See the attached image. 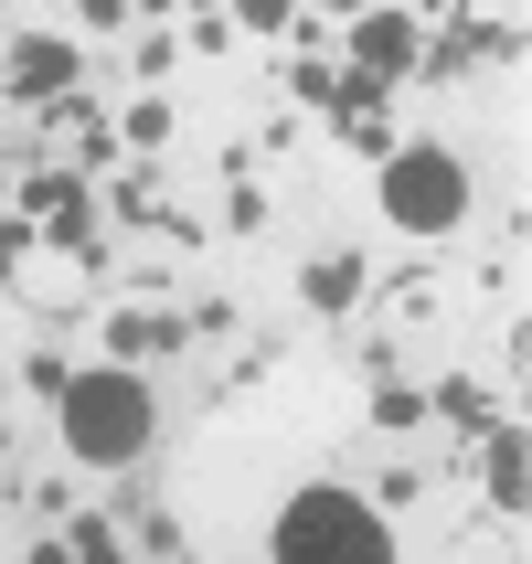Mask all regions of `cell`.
I'll use <instances>...</instances> for the list:
<instances>
[{
	"label": "cell",
	"mask_w": 532,
	"mask_h": 564,
	"mask_svg": "<svg viewBox=\"0 0 532 564\" xmlns=\"http://www.w3.org/2000/svg\"><path fill=\"white\" fill-rule=\"evenodd\" d=\"M362 288H373L362 246H319L310 267H298V310H319V319H351V310H362Z\"/></svg>",
	"instance_id": "cell-8"
},
{
	"label": "cell",
	"mask_w": 532,
	"mask_h": 564,
	"mask_svg": "<svg viewBox=\"0 0 532 564\" xmlns=\"http://www.w3.org/2000/svg\"><path fill=\"white\" fill-rule=\"evenodd\" d=\"M118 139H128V150H171V96H160V86H139V107L118 118Z\"/></svg>",
	"instance_id": "cell-14"
},
{
	"label": "cell",
	"mask_w": 532,
	"mask_h": 564,
	"mask_svg": "<svg viewBox=\"0 0 532 564\" xmlns=\"http://www.w3.org/2000/svg\"><path fill=\"white\" fill-rule=\"evenodd\" d=\"M96 214H118V224H171V203H160L150 171H118V182L96 192Z\"/></svg>",
	"instance_id": "cell-11"
},
{
	"label": "cell",
	"mask_w": 532,
	"mask_h": 564,
	"mask_svg": "<svg viewBox=\"0 0 532 564\" xmlns=\"http://www.w3.org/2000/svg\"><path fill=\"white\" fill-rule=\"evenodd\" d=\"M426 11H447V0H426Z\"/></svg>",
	"instance_id": "cell-30"
},
{
	"label": "cell",
	"mask_w": 532,
	"mask_h": 564,
	"mask_svg": "<svg viewBox=\"0 0 532 564\" xmlns=\"http://www.w3.org/2000/svg\"><path fill=\"white\" fill-rule=\"evenodd\" d=\"M0 458H11V415H0Z\"/></svg>",
	"instance_id": "cell-29"
},
{
	"label": "cell",
	"mask_w": 532,
	"mask_h": 564,
	"mask_svg": "<svg viewBox=\"0 0 532 564\" xmlns=\"http://www.w3.org/2000/svg\"><path fill=\"white\" fill-rule=\"evenodd\" d=\"M479 490H490V511H511V522H522V501H532V437H522V405L479 426Z\"/></svg>",
	"instance_id": "cell-7"
},
{
	"label": "cell",
	"mask_w": 532,
	"mask_h": 564,
	"mask_svg": "<svg viewBox=\"0 0 532 564\" xmlns=\"http://www.w3.org/2000/svg\"><path fill=\"white\" fill-rule=\"evenodd\" d=\"M373 171H383V182H373L383 224H394V235H415V246H447V235L469 224V203H479L469 150H447V139H405V150L373 160Z\"/></svg>",
	"instance_id": "cell-3"
},
{
	"label": "cell",
	"mask_w": 532,
	"mask_h": 564,
	"mask_svg": "<svg viewBox=\"0 0 532 564\" xmlns=\"http://www.w3.org/2000/svg\"><path fill=\"white\" fill-rule=\"evenodd\" d=\"M267 224H278V203H267V192H256V182H224L214 235H267Z\"/></svg>",
	"instance_id": "cell-15"
},
{
	"label": "cell",
	"mask_w": 532,
	"mask_h": 564,
	"mask_svg": "<svg viewBox=\"0 0 532 564\" xmlns=\"http://www.w3.org/2000/svg\"><path fill=\"white\" fill-rule=\"evenodd\" d=\"M341 139L362 160H394V150H405V128H394V118H341Z\"/></svg>",
	"instance_id": "cell-21"
},
{
	"label": "cell",
	"mask_w": 532,
	"mask_h": 564,
	"mask_svg": "<svg viewBox=\"0 0 532 564\" xmlns=\"http://www.w3.org/2000/svg\"><path fill=\"white\" fill-rule=\"evenodd\" d=\"M319 11H341V22H351V11H362V0H319Z\"/></svg>",
	"instance_id": "cell-28"
},
{
	"label": "cell",
	"mask_w": 532,
	"mask_h": 564,
	"mask_svg": "<svg viewBox=\"0 0 532 564\" xmlns=\"http://www.w3.org/2000/svg\"><path fill=\"white\" fill-rule=\"evenodd\" d=\"M426 490H437V469H426V458H405V469H383V490H362V501H373V511H415Z\"/></svg>",
	"instance_id": "cell-17"
},
{
	"label": "cell",
	"mask_w": 532,
	"mask_h": 564,
	"mask_svg": "<svg viewBox=\"0 0 532 564\" xmlns=\"http://www.w3.org/2000/svg\"><path fill=\"white\" fill-rule=\"evenodd\" d=\"M224 22H235V32H278V43H287V22H298V0H235Z\"/></svg>",
	"instance_id": "cell-20"
},
{
	"label": "cell",
	"mask_w": 532,
	"mask_h": 564,
	"mask_svg": "<svg viewBox=\"0 0 532 564\" xmlns=\"http://www.w3.org/2000/svg\"><path fill=\"white\" fill-rule=\"evenodd\" d=\"M267 564H405V543H394V511H373L351 479H310L267 522Z\"/></svg>",
	"instance_id": "cell-2"
},
{
	"label": "cell",
	"mask_w": 532,
	"mask_h": 564,
	"mask_svg": "<svg viewBox=\"0 0 532 564\" xmlns=\"http://www.w3.org/2000/svg\"><path fill=\"white\" fill-rule=\"evenodd\" d=\"M447 43L469 64H522V22H501V11H469V22H447Z\"/></svg>",
	"instance_id": "cell-10"
},
{
	"label": "cell",
	"mask_w": 532,
	"mask_h": 564,
	"mask_svg": "<svg viewBox=\"0 0 532 564\" xmlns=\"http://www.w3.org/2000/svg\"><path fill=\"white\" fill-rule=\"evenodd\" d=\"M118 150H128V139L107 128V107H96V118L75 128V160H64V171H75V182H96V171H118Z\"/></svg>",
	"instance_id": "cell-13"
},
{
	"label": "cell",
	"mask_w": 532,
	"mask_h": 564,
	"mask_svg": "<svg viewBox=\"0 0 532 564\" xmlns=\"http://www.w3.org/2000/svg\"><path fill=\"white\" fill-rule=\"evenodd\" d=\"M64 383H75V362H64V351H32V362H22V394H43V405H54Z\"/></svg>",
	"instance_id": "cell-22"
},
{
	"label": "cell",
	"mask_w": 532,
	"mask_h": 564,
	"mask_svg": "<svg viewBox=\"0 0 532 564\" xmlns=\"http://www.w3.org/2000/svg\"><path fill=\"white\" fill-rule=\"evenodd\" d=\"M54 426L75 469H139L160 447V383L139 362H75V383L54 394Z\"/></svg>",
	"instance_id": "cell-1"
},
{
	"label": "cell",
	"mask_w": 532,
	"mask_h": 564,
	"mask_svg": "<svg viewBox=\"0 0 532 564\" xmlns=\"http://www.w3.org/2000/svg\"><path fill=\"white\" fill-rule=\"evenodd\" d=\"M437 415H458V426L479 437V426L501 415V394H490V383H469V373H447V383H437Z\"/></svg>",
	"instance_id": "cell-16"
},
{
	"label": "cell",
	"mask_w": 532,
	"mask_h": 564,
	"mask_svg": "<svg viewBox=\"0 0 532 564\" xmlns=\"http://www.w3.org/2000/svg\"><path fill=\"white\" fill-rule=\"evenodd\" d=\"M182 351H192V310H160V299L107 310V362H182Z\"/></svg>",
	"instance_id": "cell-6"
},
{
	"label": "cell",
	"mask_w": 532,
	"mask_h": 564,
	"mask_svg": "<svg viewBox=\"0 0 532 564\" xmlns=\"http://www.w3.org/2000/svg\"><path fill=\"white\" fill-rule=\"evenodd\" d=\"M287 86H298V107H330V54H298V64H287Z\"/></svg>",
	"instance_id": "cell-24"
},
{
	"label": "cell",
	"mask_w": 532,
	"mask_h": 564,
	"mask_svg": "<svg viewBox=\"0 0 532 564\" xmlns=\"http://www.w3.org/2000/svg\"><path fill=\"white\" fill-rule=\"evenodd\" d=\"M86 86V32H11L0 43V96L11 107H54Z\"/></svg>",
	"instance_id": "cell-5"
},
{
	"label": "cell",
	"mask_w": 532,
	"mask_h": 564,
	"mask_svg": "<svg viewBox=\"0 0 532 564\" xmlns=\"http://www.w3.org/2000/svg\"><path fill=\"white\" fill-rule=\"evenodd\" d=\"M182 54H235V22H224V11H192V32H182Z\"/></svg>",
	"instance_id": "cell-23"
},
{
	"label": "cell",
	"mask_w": 532,
	"mask_h": 564,
	"mask_svg": "<svg viewBox=\"0 0 532 564\" xmlns=\"http://www.w3.org/2000/svg\"><path fill=\"white\" fill-rule=\"evenodd\" d=\"M43 235H54V256H75L86 278H107V214H96V192H75L64 214H43Z\"/></svg>",
	"instance_id": "cell-9"
},
{
	"label": "cell",
	"mask_w": 532,
	"mask_h": 564,
	"mask_svg": "<svg viewBox=\"0 0 532 564\" xmlns=\"http://www.w3.org/2000/svg\"><path fill=\"white\" fill-rule=\"evenodd\" d=\"M22 564H75V543H64V533H54V543H32V554H22Z\"/></svg>",
	"instance_id": "cell-27"
},
{
	"label": "cell",
	"mask_w": 532,
	"mask_h": 564,
	"mask_svg": "<svg viewBox=\"0 0 532 564\" xmlns=\"http://www.w3.org/2000/svg\"><path fill=\"white\" fill-rule=\"evenodd\" d=\"M373 426H383V437H405V426H426V383L383 373V383H373Z\"/></svg>",
	"instance_id": "cell-12"
},
{
	"label": "cell",
	"mask_w": 532,
	"mask_h": 564,
	"mask_svg": "<svg viewBox=\"0 0 532 564\" xmlns=\"http://www.w3.org/2000/svg\"><path fill=\"white\" fill-rule=\"evenodd\" d=\"M330 43H341V64H351V75H373V86H405V75H415V54H426V22H415L405 0H362V11H351Z\"/></svg>",
	"instance_id": "cell-4"
},
{
	"label": "cell",
	"mask_w": 532,
	"mask_h": 564,
	"mask_svg": "<svg viewBox=\"0 0 532 564\" xmlns=\"http://www.w3.org/2000/svg\"><path fill=\"white\" fill-rule=\"evenodd\" d=\"M75 22H86V32H118V22H128V0H75Z\"/></svg>",
	"instance_id": "cell-26"
},
{
	"label": "cell",
	"mask_w": 532,
	"mask_h": 564,
	"mask_svg": "<svg viewBox=\"0 0 532 564\" xmlns=\"http://www.w3.org/2000/svg\"><path fill=\"white\" fill-rule=\"evenodd\" d=\"M75 192H86V182H75V171H32V182H22V214L43 224V214H64Z\"/></svg>",
	"instance_id": "cell-18"
},
{
	"label": "cell",
	"mask_w": 532,
	"mask_h": 564,
	"mask_svg": "<svg viewBox=\"0 0 532 564\" xmlns=\"http://www.w3.org/2000/svg\"><path fill=\"white\" fill-rule=\"evenodd\" d=\"M171 64H182V43H171V32H150V43H139V86H171Z\"/></svg>",
	"instance_id": "cell-25"
},
{
	"label": "cell",
	"mask_w": 532,
	"mask_h": 564,
	"mask_svg": "<svg viewBox=\"0 0 532 564\" xmlns=\"http://www.w3.org/2000/svg\"><path fill=\"white\" fill-rule=\"evenodd\" d=\"M64 543H75V564H128L118 522H64Z\"/></svg>",
	"instance_id": "cell-19"
}]
</instances>
